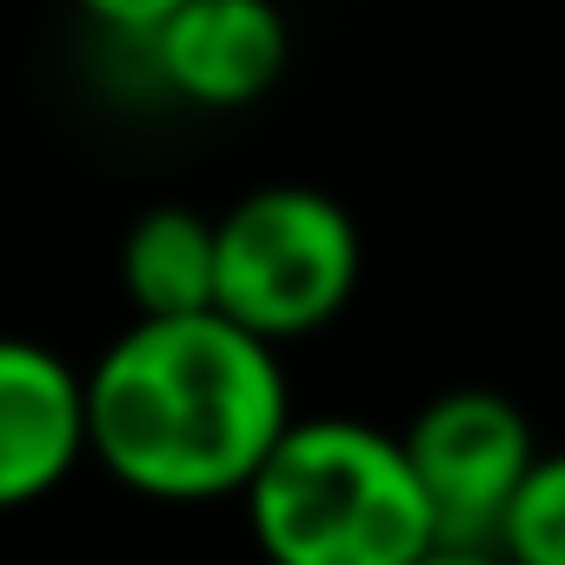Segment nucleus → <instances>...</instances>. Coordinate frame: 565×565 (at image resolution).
Here are the masks:
<instances>
[{"instance_id":"nucleus-6","label":"nucleus","mask_w":565,"mask_h":565,"mask_svg":"<svg viewBox=\"0 0 565 565\" xmlns=\"http://www.w3.org/2000/svg\"><path fill=\"white\" fill-rule=\"evenodd\" d=\"M87 459V373L0 333V512L47 499Z\"/></svg>"},{"instance_id":"nucleus-1","label":"nucleus","mask_w":565,"mask_h":565,"mask_svg":"<svg viewBox=\"0 0 565 565\" xmlns=\"http://www.w3.org/2000/svg\"><path fill=\"white\" fill-rule=\"evenodd\" d=\"M294 399L279 347L206 313L134 320L87 373V452L140 499H239Z\"/></svg>"},{"instance_id":"nucleus-7","label":"nucleus","mask_w":565,"mask_h":565,"mask_svg":"<svg viewBox=\"0 0 565 565\" xmlns=\"http://www.w3.org/2000/svg\"><path fill=\"white\" fill-rule=\"evenodd\" d=\"M120 279L140 320L206 313L213 307V220L193 206H147L127 226Z\"/></svg>"},{"instance_id":"nucleus-10","label":"nucleus","mask_w":565,"mask_h":565,"mask_svg":"<svg viewBox=\"0 0 565 565\" xmlns=\"http://www.w3.org/2000/svg\"><path fill=\"white\" fill-rule=\"evenodd\" d=\"M413 565H512L499 545H426Z\"/></svg>"},{"instance_id":"nucleus-8","label":"nucleus","mask_w":565,"mask_h":565,"mask_svg":"<svg viewBox=\"0 0 565 565\" xmlns=\"http://www.w3.org/2000/svg\"><path fill=\"white\" fill-rule=\"evenodd\" d=\"M492 545L512 565H565V452L532 459V472L519 479Z\"/></svg>"},{"instance_id":"nucleus-3","label":"nucleus","mask_w":565,"mask_h":565,"mask_svg":"<svg viewBox=\"0 0 565 565\" xmlns=\"http://www.w3.org/2000/svg\"><path fill=\"white\" fill-rule=\"evenodd\" d=\"M360 287V226L320 186H253L213 220V307L287 347L347 313Z\"/></svg>"},{"instance_id":"nucleus-5","label":"nucleus","mask_w":565,"mask_h":565,"mask_svg":"<svg viewBox=\"0 0 565 565\" xmlns=\"http://www.w3.org/2000/svg\"><path fill=\"white\" fill-rule=\"evenodd\" d=\"M153 74L186 107H253L287 74V14L273 0H180V8L147 34Z\"/></svg>"},{"instance_id":"nucleus-9","label":"nucleus","mask_w":565,"mask_h":565,"mask_svg":"<svg viewBox=\"0 0 565 565\" xmlns=\"http://www.w3.org/2000/svg\"><path fill=\"white\" fill-rule=\"evenodd\" d=\"M74 8L94 21V28H107V34H127V41H147L180 0H74Z\"/></svg>"},{"instance_id":"nucleus-4","label":"nucleus","mask_w":565,"mask_h":565,"mask_svg":"<svg viewBox=\"0 0 565 565\" xmlns=\"http://www.w3.org/2000/svg\"><path fill=\"white\" fill-rule=\"evenodd\" d=\"M399 446L433 505L439 545H492L519 479L539 459L525 413L486 386H459V393H439L433 406H419L413 426L399 433Z\"/></svg>"},{"instance_id":"nucleus-2","label":"nucleus","mask_w":565,"mask_h":565,"mask_svg":"<svg viewBox=\"0 0 565 565\" xmlns=\"http://www.w3.org/2000/svg\"><path fill=\"white\" fill-rule=\"evenodd\" d=\"M239 499L266 565H413L439 545L406 446L366 419H287Z\"/></svg>"}]
</instances>
